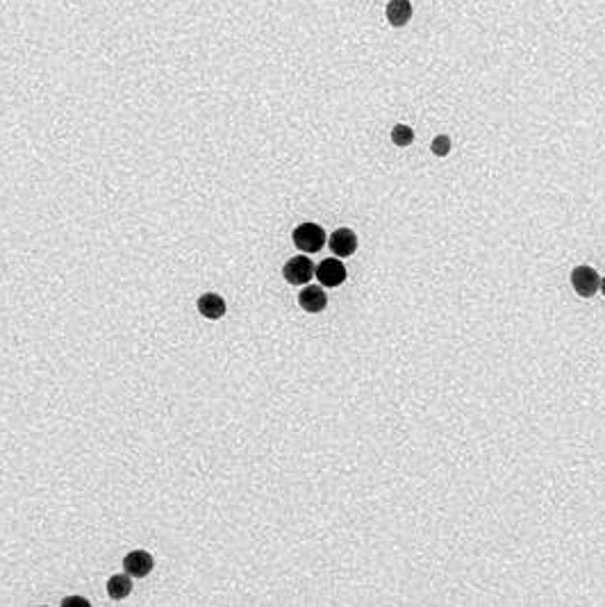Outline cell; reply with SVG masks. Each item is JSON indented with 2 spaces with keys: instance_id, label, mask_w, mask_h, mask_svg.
I'll use <instances>...</instances> for the list:
<instances>
[{
  "instance_id": "6da1fadb",
  "label": "cell",
  "mask_w": 605,
  "mask_h": 607,
  "mask_svg": "<svg viewBox=\"0 0 605 607\" xmlns=\"http://www.w3.org/2000/svg\"><path fill=\"white\" fill-rule=\"evenodd\" d=\"M294 246L303 253H319L326 246V230L316 223H301L291 234Z\"/></svg>"
},
{
  "instance_id": "7a4b0ae2",
  "label": "cell",
  "mask_w": 605,
  "mask_h": 607,
  "mask_svg": "<svg viewBox=\"0 0 605 607\" xmlns=\"http://www.w3.org/2000/svg\"><path fill=\"white\" fill-rule=\"evenodd\" d=\"M314 264L310 257L305 255H299V257H291L287 264L282 266V276L284 280H287L289 284H307L312 278H314Z\"/></svg>"
},
{
  "instance_id": "3957f363",
  "label": "cell",
  "mask_w": 605,
  "mask_h": 607,
  "mask_svg": "<svg viewBox=\"0 0 605 607\" xmlns=\"http://www.w3.org/2000/svg\"><path fill=\"white\" fill-rule=\"evenodd\" d=\"M572 287L583 299H591L601 289V278L591 266H576L572 271Z\"/></svg>"
},
{
  "instance_id": "277c9868",
  "label": "cell",
  "mask_w": 605,
  "mask_h": 607,
  "mask_svg": "<svg viewBox=\"0 0 605 607\" xmlns=\"http://www.w3.org/2000/svg\"><path fill=\"white\" fill-rule=\"evenodd\" d=\"M314 276L319 278V282H321L324 287H339V284L346 282V266H343L339 259H324L321 264L316 266Z\"/></svg>"
},
{
  "instance_id": "5b68a950",
  "label": "cell",
  "mask_w": 605,
  "mask_h": 607,
  "mask_svg": "<svg viewBox=\"0 0 605 607\" xmlns=\"http://www.w3.org/2000/svg\"><path fill=\"white\" fill-rule=\"evenodd\" d=\"M152 566H155V562H152V555L146 553V551H141V549L128 553L125 559H123V569H125V574L130 578H146V576H150Z\"/></svg>"
},
{
  "instance_id": "8992f818",
  "label": "cell",
  "mask_w": 605,
  "mask_h": 607,
  "mask_svg": "<svg viewBox=\"0 0 605 607\" xmlns=\"http://www.w3.org/2000/svg\"><path fill=\"white\" fill-rule=\"evenodd\" d=\"M330 251L337 257H351L355 251H358V234H355L351 228H339L330 234Z\"/></svg>"
},
{
  "instance_id": "52a82bcc",
  "label": "cell",
  "mask_w": 605,
  "mask_h": 607,
  "mask_svg": "<svg viewBox=\"0 0 605 607\" xmlns=\"http://www.w3.org/2000/svg\"><path fill=\"white\" fill-rule=\"evenodd\" d=\"M299 305L305 309V312L319 314V312H324V309H326L328 296H326V291L321 287H310V284H307V287L299 294Z\"/></svg>"
},
{
  "instance_id": "ba28073f",
  "label": "cell",
  "mask_w": 605,
  "mask_h": 607,
  "mask_svg": "<svg viewBox=\"0 0 605 607\" xmlns=\"http://www.w3.org/2000/svg\"><path fill=\"white\" fill-rule=\"evenodd\" d=\"M198 312L210 321H219L225 316V301L219 294H203L198 299Z\"/></svg>"
},
{
  "instance_id": "9c48e42d",
  "label": "cell",
  "mask_w": 605,
  "mask_h": 607,
  "mask_svg": "<svg viewBox=\"0 0 605 607\" xmlns=\"http://www.w3.org/2000/svg\"><path fill=\"white\" fill-rule=\"evenodd\" d=\"M412 19V3L410 0H389L387 3V21L394 28L408 26Z\"/></svg>"
},
{
  "instance_id": "30bf717a",
  "label": "cell",
  "mask_w": 605,
  "mask_h": 607,
  "mask_svg": "<svg viewBox=\"0 0 605 607\" xmlns=\"http://www.w3.org/2000/svg\"><path fill=\"white\" fill-rule=\"evenodd\" d=\"M133 593V580L128 574H118L108 580V596L112 601H123Z\"/></svg>"
},
{
  "instance_id": "8fae6325",
  "label": "cell",
  "mask_w": 605,
  "mask_h": 607,
  "mask_svg": "<svg viewBox=\"0 0 605 607\" xmlns=\"http://www.w3.org/2000/svg\"><path fill=\"white\" fill-rule=\"evenodd\" d=\"M391 141H394L396 146L405 148L414 141V130L410 125H396L394 130H391Z\"/></svg>"
},
{
  "instance_id": "7c38bea8",
  "label": "cell",
  "mask_w": 605,
  "mask_h": 607,
  "mask_svg": "<svg viewBox=\"0 0 605 607\" xmlns=\"http://www.w3.org/2000/svg\"><path fill=\"white\" fill-rule=\"evenodd\" d=\"M433 152L437 155V157H446V155L450 152V139H448L446 135L435 137V141H433Z\"/></svg>"
},
{
  "instance_id": "4fadbf2b",
  "label": "cell",
  "mask_w": 605,
  "mask_h": 607,
  "mask_svg": "<svg viewBox=\"0 0 605 607\" xmlns=\"http://www.w3.org/2000/svg\"><path fill=\"white\" fill-rule=\"evenodd\" d=\"M62 605H64V607H71V605H73V607H78V605L89 607V601H87V598H80V596H68V598L62 601Z\"/></svg>"
},
{
  "instance_id": "5bb4252c",
  "label": "cell",
  "mask_w": 605,
  "mask_h": 607,
  "mask_svg": "<svg viewBox=\"0 0 605 607\" xmlns=\"http://www.w3.org/2000/svg\"><path fill=\"white\" fill-rule=\"evenodd\" d=\"M601 291H603V296H605V280H601Z\"/></svg>"
}]
</instances>
